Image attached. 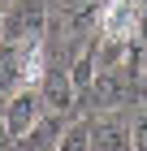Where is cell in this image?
Masks as SVG:
<instances>
[{"label": "cell", "instance_id": "cell-1", "mask_svg": "<svg viewBox=\"0 0 147 151\" xmlns=\"http://www.w3.org/2000/svg\"><path fill=\"white\" fill-rule=\"evenodd\" d=\"M48 30V0H9L4 39L9 43H39Z\"/></svg>", "mask_w": 147, "mask_h": 151}, {"label": "cell", "instance_id": "cell-2", "mask_svg": "<svg viewBox=\"0 0 147 151\" xmlns=\"http://www.w3.org/2000/svg\"><path fill=\"white\" fill-rule=\"evenodd\" d=\"M4 121H9L13 142L26 138V134L43 121V95H39V86H22V91H13V99L4 104Z\"/></svg>", "mask_w": 147, "mask_h": 151}, {"label": "cell", "instance_id": "cell-3", "mask_svg": "<svg viewBox=\"0 0 147 151\" xmlns=\"http://www.w3.org/2000/svg\"><path fill=\"white\" fill-rule=\"evenodd\" d=\"M138 17H143V4L138 0H108L100 13V30L104 35H117V39H138Z\"/></svg>", "mask_w": 147, "mask_h": 151}, {"label": "cell", "instance_id": "cell-4", "mask_svg": "<svg viewBox=\"0 0 147 151\" xmlns=\"http://www.w3.org/2000/svg\"><path fill=\"white\" fill-rule=\"evenodd\" d=\"M35 43H9L0 39V95H13L26 86V56Z\"/></svg>", "mask_w": 147, "mask_h": 151}, {"label": "cell", "instance_id": "cell-5", "mask_svg": "<svg viewBox=\"0 0 147 151\" xmlns=\"http://www.w3.org/2000/svg\"><path fill=\"white\" fill-rule=\"evenodd\" d=\"M39 95H43V108H52L56 116L78 104V86L69 78V69H48L43 82H39Z\"/></svg>", "mask_w": 147, "mask_h": 151}, {"label": "cell", "instance_id": "cell-6", "mask_svg": "<svg viewBox=\"0 0 147 151\" xmlns=\"http://www.w3.org/2000/svg\"><path fill=\"white\" fill-rule=\"evenodd\" d=\"M82 95H87V104L104 108V112H113V108L125 104V86H121V78H117V69H100L95 82H91Z\"/></svg>", "mask_w": 147, "mask_h": 151}, {"label": "cell", "instance_id": "cell-7", "mask_svg": "<svg viewBox=\"0 0 147 151\" xmlns=\"http://www.w3.org/2000/svg\"><path fill=\"white\" fill-rule=\"evenodd\" d=\"M91 151H130V125L117 116H100L91 125Z\"/></svg>", "mask_w": 147, "mask_h": 151}, {"label": "cell", "instance_id": "cell-8", "mask_svg": "<svg viewBox=\"0 0 147 151\" xmlns=\"http://www.w3.org/2000/svg\"><path fill=\"white\" fill-rule=\"evenodd\" d=\"M95 73H100V56H95V39H82V43L74 47V60H69V78H74L78 95L87 91L91 82H95Z\"/></svg>", "mask_w": 147, "mask_h": 151}, {"label": "cell", "instance_id": "cell-9", "mask_svg": "<svg viewBox=\"0 0 147 151\" xmlns=\"http://www.w3.org/2000/svg\"><path fill=\"white\" fill-rule=\"evenodd\" d=\"M108 0H65V17L74 30H87V26H100V13Z\"/></svg>", "mask_w": 147, "mask_h": 151}, {"label": "cell", "instance_id": "cell-10", "mask_svg": "<svg viewBox=\"0 0 147 151\" xmlns=\"http://www.w3.org/2000/svg\"><path fill=\"white\" fill-rule=\"evenodd\" d=\"M56 151H91V125H69Z\"/></svg>", "mask_w": 147, "mask_h": 151}, {"label": "cell", "instance_id": "cell-11", "mask_svg": "<svg viewBox=\"0 0 147 151\" xmlns=\"http://www.w3.org/2000/svg\"><path fill=\"white\" fill-rule=\"evenodd\" d=\"M130 151H147V108H138L130 121Z\"/></svg>", "mask_w": 147, "mask_h": 151}, {"label": "cell", "instance_id": "cell-12", "mask_svg": "<svg viewBox=\"0 0 147 151\" xmlns=\"http://www.w3.org/2000/svg\"><path fill=\"white\" fill-rule=\"evenodd\" d=\"M13 147V134H9V121H4V112H0V151Z\"/></svg>", "mask_w": 147, "mask_h": 151}, {"label": "cell", "instance_id": "cell-13", "mask_svg": "<svg viewBox=\"0 0 147 151\" xmlns=\"http://www.w3.org/2000/svg\"><path fill=\"white\" fill-rule=\"evenodd\" d=\"M4 17H9V4L0 0V39H4Z\"/></svg>", "mask_w": 147, "mask_h": 151}, {"label": "cell", "instance_id": "cell-14", "mask_svg": "<svg viewBox=\"0 0 147 151\" xmlns=\"http://www.w3.org/2000/svg\"><path fill=\"white\" fill-rule=\"evenodd\" d=\"M138 4H143V17H147V0H138Z\"/></svg>", "mask_w": 147, "mask_h": 151}, {"label": "cell", "instance_id": "cell-15", "mask_svg": "<svg viewBox=\"0 0 147 151\" xmlns=\"http://www.w3.org/2000/svg\"><path fill=\"white\" fill-rule=\"evenodd\" d=\"M4 4H9V0H4Z\"/></svg>", "mask_w": 147, "mask_h": 151}, {"label": "cell", "instance_id": "cell-16", "mask_svg": "<svg viewBox=\"0 0 147 151\" xmlns=\"http://www.w3.org/2000/svg\"><path fill=\"white\" fill-rule=\"evenodd\" d=\"M143 30H147V26H143Z\"/></svg>", "mask_w": 147, "mask_h": 151}]
</instances>
